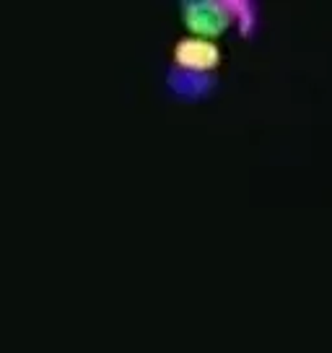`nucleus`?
I'll use <instances>...</instances> for the list:
<instances>
[{
    "label": "nucleus",
    "mask_w": 332,
    "mask_h": 353,
    "mask_svg": "<svg viewBox=\"0 0 332 353\" xmlns=\"http://www.w3.org/2000/svg\"><path fill=\"white\" fill-rule=\"evenodd\" d=\"M185 11V23L189 32L203 37H221L231 26V11H229V0H189L182 6Z\"/></svg>",
    "instance_id": "obj_1"
},
{
    "label": "nucleus",
    "mask_w": 332,
    "mask_h": 353,
    "mask_svg": "<svg viewBox=\"0 0 332 353\" xmlns=\"http://www.w3.org/2000/svg\"><path fill=\"white\" fill-rule=\"evenodd\" d=\"M174 60H177V68H182V70L211 73L213 68L221 63V55H218V47L213 42L189 37V39H182V42L177 44Z\"/></svg>",
    "instance_id": "obj_2"
},
{
    "label": "nucleus",
    "mask_w": 332,
    "mask_h": 353,
    "mask_svg": "<svg viewBox=\"0 0 332 353\" xmlns=\"http://www.w3.org/2000/svg\"><path fill=\"white\" fill-rule=\"evenodd\" d=\"M166 88L182 101H200L208 99L216 88V78L211 73H192L172 65L166 73Z\"/></svg>",
    "instance_id": "obj_3"
},
{
    "label": "nucleus",
    "mask_w": 332,
    "mask_h": 353,
    "mask_svg": "<svg viewBox=\"0 0 332 353\" xmlns=\"http://www.w3.org/2000/svg\"><path fill=\"white\" fill-rule=\"evenodd\" d=\"M229 11H231V19L239 23V32L244 37L255 32V23H257V6L249 3V0H229Z\"/></svg>",
    "instance_id": "obj_4"
}]
</instances>
